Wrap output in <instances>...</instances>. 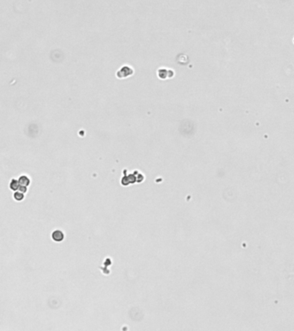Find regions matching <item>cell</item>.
Returning a JSON list of instances; mask_svg holds the SVG:
<instances>
[{
    "instance_id": "1",
    "label": "cell",
    "mask_w": 294,
    "mask_h": 331,
    "mask_svg": "<svg viewBox=\"0 0 294 331\" xmlns=\"http://www.w3.org/2000/svg\"><path fill=\"white\" fill-rule=\"evenodd\" d=\"M52 238L54 241H57V242H60L61 241H63L64 239V233L61 231V230H55L53 232L52 234Z\"/></svg>"
},
{
    "instance_id": "2",
    "label": "cell",
    "mask_w": 294,
    "mask_h": 331,
    "mask_svg": "<svg viewBox=\"0 0 294 331\" xmlns=\"http://www.w3.org/2000/svg\"><path fill=\"white\" fill-rule=\"evenodd\" d=\"M18 181H19V186H26V187H28L29 183H30V180H29V179L27 176L20 177Z\"/></svg>"
},
{
    "instance_id": "3",
    "label": "cell",
    "mask_w": 294,
    "mask_h": 331,
    "mask_svg": "<svg viewBox=\"0 0 294 331\" xmlns=\"http://www.w3.org/2000/svg\"><path fill=\"white\" fill-rule=\"evenodd\" d=\"M11 189L13 190V191H17V189H19V181L16 180V179H12L11 182Z\"/></svg>"
},
{
    "instance_id": "4",
    "label": "cell",
    "mask_w": 294,
    "mask_h": 331,
    "mask_svg": "<svg viewBox=\"0 0 294 331\" xmlns=\"http://www.w3.org/2000/svg\"><path fill=\"white\" fill-rule=\"evenodd\" d=\"M13 197L17 201H22L24 198V195L23 192H15Z\"/></svg>"
}]
</instances>
